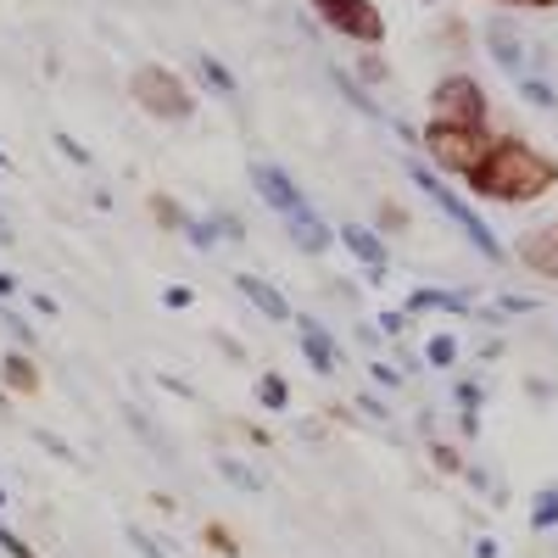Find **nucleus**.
<instances>
[{
  "instance_id": "obj_1",
  "label": "nucleus",
  "mask_w": 558,
  "mask_h": 558,
  "mask_svg": "<svg viewBox=\"0 0 558 558\" xmlns=\"http://www.w3.org/2000/svg\"><path fill=\"white\" fill-rule=\"evenodd\" d=\"M481 202H497V207H531L542 196L558 191V157H547L542 146L520 134H497V146L486 151V162L463 179Z\"/></svg>"
},
{
  "instance_id": "obj_2",
  "label": "nucleus",
  "mask_w": 558,
  "mask_h": 558,
  "mask_svg": "<svg viewBox=\"0 0 558 558\" xmlns=\"http://www.w3.org/2000/svg\"><path fill=\"white\" fill-rule=\"evenodd\" d=\"M129 101L146 112V118H157V123H191L196 118V89L184 84L173 68H162V62H140L134 73H129Z\"/></svg>"
},
{
  "instance_id": "obj_3",
  "label": "nucleus",
  "mask_w": 558,
  "mask_h": 558,
  "mask_svg": "<svg viewBox=\"0 0 558 558\" xmlns=\"http://www.w3.org/2000/svg\"><path fill=\"white\" fill-rule=\"evenodd\" d=\"M418 146L430 151V162H436L441 173L470 179V173L486 162V151L497 146V134H492V129H463V123H425Z\"/></svg>"
},
{
  "instance_id": "obj_4",
  "label": "nucleus",
  "mask_w": 558,
  "mask_h": 558,
  "mask_svg": "<svg viewBox=\"0 0 558 558\" xmlns=\"http://www.w3.org/2000/svg\"><path fill=\"white\" fill-rule=\"evenodd\" d=\"M408 179H413L418 191H425V196H430V202H436V207H441V213H447V218L458 223V235L470 241V246H475V252H481L486 263H508V252H502V241H497L492 229H486V218H481V213H475L470 202H463L458 191H447V184H441V179H436V173H430L425 162H413V168H408Z\"/></svg>"
},
{
  "instance_id": "obj_5",
  "label": "nucleus",
  "mask_w": 558,
  "mask_h": 558,
  "mask_svg": "<svg viewBox=\"0 0 558 558\" xmlns=\"http://www.w3.org/2000/svg\"><path fill=\"white\" fill-rule=\"evenodd\" d=\"M486 118H492V101H486L481 78H470V73H447V78H436V89H430V123L486 129Z\"/></svg>"
},
{
  "instance_id": "obj_6",
  "label": "nucleus",
  "mask_w": 558,
  "mask_h": 558,
  "mask_svg": "<svg viewBox=\"0 0 558 558\" xmlns=\"http://www.w3.org/2000/svg\"><path fill=\"white\" fill-rule=\"evenodd\" d=\"M307 7L318 12L324 28H336L352 45H380L386 39V12L375 0H307Z\"/></svg>"
},
{
  "instance_id": "obj_7",
  "label": "nucleus",
  "mask_w": 558,
  "mask_h": 558,
  "mask_svg": "<svg viewBox=\"0 0 558 558\" xmlns=\"http://www.w3.org/2000/svg\"><path fill=\"white\" fill-rule=\"evenodd\" d=\"M252 191H257L279 218H296L302 207H313V202L296 191V179H291L286 168H279V162H252Z\"/></svg>"
},
{
  "instance_id": "obj_8",
  "label": "nucleus",
  "mask_w": 558,
  "mask_h": 558,
  "mask_svg": "<svg viewBox=\"0 0 558 558\" xmlns=\"http://www.w3.org/2000/svg\"><path fill=\"white\" fill-rule=\"evenodd\" d=\"M514 263L536 279H558V218L542 223V229H525L520 246H514Z\"/></svg>"
},
{
  "instance_id": "obj_9",
  "label": "nucleus",
  "mask_w": 558,
  "mask_h": 558,
  "mask_svg": "<svg viewBox=\"0 0 558 558\" xmlns=\"http://www.w3.org/2000/svg\"><path fill=\"white\" fill-rule=\"evenodd\" d=\"M296 341H302V357H307V368H313V375H324V380H330L336 368H341V347H336V336L324 330L318 318H296Z\"/></svg>"
},
{
  "instance_id": "obj_10",
  "label": "nucleus",
  "mask_w": 558,
  "mask_h": 558,
  "mask_svg": "<svg viewBox=\"0 0 558 558\" xmlns=\"http://www.w3.org/2000/svg\"><path fill=\"white\" fill-rule=\"evenodd\" d=\"M336 241H341L368 274H375V279L386 274L391 252H386V241H380V229H368V223H341V229H336Z\"/></svg>"
},
{
  "instance_id": "obj_11",
  "label": "nucleus",
  "mask_w": 558,
  "mask_h": 558,
  "mask_svg": "<svg viewBox=\"0 0 558 558\" xmlns=\"http://www.w3.org/2000/svg\"><path fill=\"white\" fill-rule=\"evenodd\" d=\"M286 229H291V241H296V252H307V257H324V252L336 246V229L324 223V218H318L313 207H302L296 218H286Z\"/></svg>"
},
{
  "instance_id": "obj_12",
  "label": "nucleus",
  "mask_w": 558,
  "mask_h": 558,
  "mask_svg": "<svg viewBox=\"0 0 558 558\" xmlns=\"http://www.w3.org/2000/svg\"><path fill=\"white\" fill-rule=\"evenodd\" d=\"M235 291L263 313V318H274V324H291V302L286 296H279L274 286H268V279H257V274H235Z\"/></svg>"
},
{
  "instance_id": "obj_13",
  "label": "nucleus",
  "mask_w": 558,
  "mask_h": 558,
  "mask_svg": "<svg viewBox=\"0 0 558 558\" xmlns=\"http://www.w3.org/2000/svg\"><path fill=\"white\" fill-rule=\"evenodd\" d=\"M402 313H475V296L470 291H430V286H418V291H408Z\"/></svg>"
},
{
  "instance_id": "obj_14",
  "label": "nucleus",
  "mask_w": 558,
  "mask_h": 558,
  "mask_svg": "<svg viewBox=\"0 0 558 558\" xmlns=\"http://www.w3.org/2000/svg\"><path fill=\"white\" fill-rule=\"evenodd\" d=\"M0 380H7V391H17V397H34L39 391V368H34V357L23 347H12L7 357H0Z\"/></svg>"
},
{
  "instance_id": "obj_15",
  "label": "nucleus",
  "mask_w": 558,
  "mask_h": 558,
  "mask_svg": "<svg viewBox=\"0 0 558 558\" xmlns=\"http://www.w3.org/2000/svg\"><path fill=\"white\" fill-rule=\"evenodd\" d=\"M452 397H458V430L463 436H481V386L475 380H458Z\"/></svg>"
},
{
  "instance_id": "obj_16",
  "label": "nucleus",
  "mask_w": 558,
  "mask_h": 558,
  "mask_svg": "<svg viewBox=\"0 0 558 558\" xmlns=\"http://www.w3.org/2000/svg\"><path fill=\"white\" fill-rule=\"evenodd\" d=\"M196 73H202V84H207V89H218L223 101H235V96H241V84H235V73H229V68H223L218 57H196Z\"/></svg>"
},
{
  "instance_id": "obj_17",
  "label": "nucleus",
  "mask_w": 558,
  "mask_h": 558,
  "mask_svg": "<svg viewBox=\"0 0 558 558\" xmlns=\"http://www.w3.org/2000/svg\"><path fill=\"white\" fill-rule=\"evenodd\" d=\"M486 39H492V57H497L508 73H520V39L508 34L502 23H492V28H486Z\"/></svg>"
},
{
  "instance_id": "obj_18",
  "label": "nucleus",
  "mask_w": 558,
  "mask_h": 558,
  "mask_svg": "<svg viewBox=\"0 0 558 558\" xmlns=\"http://www.w3.org/2000/svg\"><path fill=\"white\" fill-rule=\"evenodd\" d=\"M531 531H558V486H542L531 502Z\"/></svg>"
},
{
  "instance_id": "obj_19",
  "label": "nucleus",
  "mask_w": 558,
  "mask_h": 558,
  "mask_svg": "<svg viewBox=\"0 0 558 558\" xmlns=\"http://www.w3.org/2000/svg\"><path fill=\"white\" fill-rule=\"evenodd\" d=\"M257 402H263L268 413H286V408H291V386L279 380V375H257Z\"/></svg>"
},
{
  "instance_id": "obj_20",
  "label": "nucleus",
  "mask_w": 558,
  "mask_h": 558,
  "mask_svg": "<svg viewBox=\"0 0 558 558\" xmlns=\"http://www.w3.org/2000/svg\"><path fill=\"white\" fill-rule=\"evenodd\" d=\"M425 357H430V368H452L458 363V336H430V347H425Z\"/></svg>"
},
{
  "instance_id": "obj_21",
  "label": "nucleus",
  "mask_w": 558,
  "mask_h": 558,
  "mask_svg": "<svg viewBox=\"0 0 558 558\" xmlns=\"http://www.w3.org/2000/svg\"><path fill=\"white\" fill-rule=\"evenodd\" d=\"M218 475H223L229 486H241V492H257V486H263V481L246 470V463H235V458H218Z\"/></svg>"
},
{
  "instance_id": "obj_22",
  "label": "nucleus",
  "mask_w": 558,
  "mask_h": 558,
  "mask_svg": "<svg viewBox=\"0 0 558 558\" xmlns=\"http://www.w3.org/2000/svg\"><path fill=\"white\" fill-rule=\"evenodd\" d=\"M184 235H191V246H196V252H213L218 223H213V218H191V223H184Z\"/></svg>"
},
{
  "instance_id": "obj_23",
  "label": "nucleus",
  "mask_w": 558,
  "mask_h": 558,
  "mask_svg": "<svg viewBox=\"0 0 558 558\" xmlns=\"http://www.w3.org/2000/svg\"><path fill=\"white\" fill-rule=\"evenodd\" d=\"M520 96H525L531 107H558V96H553L547 78H520Z\"/></svg>"
},
{
  "instance_id": "obj_24",
  "label": "nucleus",
  "mask_w": 558,
  "mask_h": 558,
  "mask_svg": "<svg viewBox=\"0 0 558 558\" xmlns=\"http://www.w3.org/2000/svg\"><path fill=\"white\" fill-rule=\"evenodd\" d=\"M151 213H157V223H168V229H184V223H191V218H184V207L168 202V196H151Z\"/></svg>"
},
{
  "instance_id": "obj_25",
  "label": "nucleus",
  "mask_w": 558,
  "mask_h": 558,
  "mask_svg": "<svg viewBox=\"0 0 558 558\" xmlns=\"http://www.w3.org/2000/svg\"><path fill=\"white\" fill-rule=\"evenodd\" d=\"M430 458H436V470H441V475H463V458H458V447L430 441Z\"/></svg>"
},
{
  "instance_id": "obj_26",
  "label": "nucleus",
  "mask_w": 558,
  "mask_h": 558,
  "mask_svg": "<svg viewBox=\"0 0 558 558\" xmlns=\"http://www.w3.org/2000/svg\"><path fill=\"white\" fill-rule=\"evenodd\" d=\"M0 547H7V558H34V547H28V542H23V536L7 525V520H0Z\"/></svg>"
},
{
  "instance_id": "obj_27",
  "label": "nucleus",
  "mask_w": 558,
  "mask_h": 558,
  "mask_svg": "<svg viewBox=\"0 0 558 558\" xmlns=\"http://www.w3.org/2000/svg\"><path fill=\"white\" fill-rule=\"evenodd\" d=\"M502 313H536V296L508 291V296H497V318H502Z\"/></svg>"
},
{
  "instance_id": "obj_28",
  "label": "nucleus",
  "mask_w": 558,
  "mask_h": 558,
  "mask_svg": "<svg viewBox=\"0 0 558 558\" xmlns=\"http://www.w3.org/2000/svg\"><path fill=\"white\" fill-rule=\"evenodd\" d=\"M207 547H218L223 558H241V547H235V536H229L223 525H207Z\"/></svg>"
},
{
  "instance_id": "obj_29",
  "label": "nucleus",
  "mask_w": 558,
  "mask_h": 558,
  "mask_svg": "<svg viewBox=\"0 0 558 558\" xmlns=\"http://www.w3.org/2000/svg\"><path fill=\"white\" fill-rule=\"evenodd\" d=\"M129 542L140 547V558H168V547H157V542H151L146 531H134V525H129Z\"/></svg>"
},
{
  "instance_id": "obj_30",
  "label": "nucleus",
  "mask_w": 558,
  "mask_h": 558,
  "mask_svg": "<svg viewBox=\"0 0 558 558\" xmlns=\"http://www.w3.org/2000/svg\"><path fill=\"white\" fill-rule=\"evenodd\" d=\"M368 375H375V386H391V391L402 386V375H397L391 363H368Z\"/></svg>"
},
{
  "instance_id": "obj_31",
  "label": "nucleus",
  "mask_w": 558,
  "mask_h": 558,
  "mask_svg": "<svg viewBox=\"0 0 558 558\" xmlns=\"http://www.w3.org/2000/svg\"><path fill=\"white\" fill-rule=\"evenodd\" d=\"M0 324H7V330H12L17 341H34V330H28V324H23V318H17L12 307H0Z\"/></svg>"
},
{
  "instance_id": "obj_32",
  "label": "nucleus",
  "mask_w": 558,
  "mask_h": 558,
  "mask_svg": "<svg viewBox=\"0 0 558 558\" xmlns=\"http://www.w3.org/2000/svg\"><path fill=\"white\" fill-rule=\"evenodd\" d=\"M380 229H408V213L391 207V202H380Z\"/></svg>"
},
{
  "instance_id": "obj_33",
  "label": "nucleus",
  "mask_w": 558,
  "mask_h": 558,
  "mask_svg": "<svg viewBox=\"0 0 558 558\" xmlns=\"http://www.w3.org/2000/svg\"><path fill=\"white\" fill-rule=\"evenodd\" d=\"M375 324H380V330H386V336H402V330H408V313H380Z\"/></svg>"
},
{
  "instance_id": "obj_34",
  "label": "nucleus",
  "mask_w": 558,
  "mask_h": 558,
  "mask_svg": "<svg viewBox=\"0 0 558 558\" xmlns=\"http://www.w3.org/2000/svg\"><path fill=\"white\" fill-rule=\"evenodd\" d=\"M357 408H363L368 418H386V413H391V408H386V402H380L375 391H363V397H357Z\"/></svg>"
},
{
  "instance_id": "obj_35",
  "label": "nucleus",
  "mask_w": 558,
  "mask_h": 558,
  "mask_svg": "<svg viewBox=\"0 0 558 558\" xmlns=\"http://www.w3.org/2000/svg\"><path fill=\"white\" fill-rule=\"evenodd\" d=\"M502 7H525V12H553L558 0H502Z\"/></svg>"
},
{
  "instance_id": "obj_36",
  "label": "nucleus",
  "mask_w": 558,
  "mask_h": 558,
  "mask_svg": "<svg viewBox=\"0 0 558 558\" xmlns=\"http://www.w3.org/2000/svg\"><path fill=\"white\" fill-rule=\"evenodd\" d=\"M162 302H168V307H191V291H184V286H168Z\"/></svg>"
},
{
  "instance_id": "obj_37",
  "label": "nucleus",
  "mask_w": 558,
  "mask_h": 558,
  "mask_svg": "<svg viewBox=\"0 0 558 558\" xmlns=\"http://www.w3.org/2000/svg\"><path fill=\"white\" fill-rule=\"evenodd\" d=\"M34 307H39L45 318H57V296H45V291H34Z\"/></svg>"
},
{
  "instance_id": "obj_38",
  "label": "nucleus",
  "mask_w": 558,
  "mask_h": 558,
  "mask_svg": "<svg viewBox=\"0 0 558 558\" xmlns=\"http://www.w3.org/2000/svg\"><path fill=\"white\" fill-rule=\"evenodd\" d=\"M7 296H17V274H0V302Z\"/></svg>"
},
{
  "instance_id": "obj_39",
  "label": "nucleus",
  "mask_w": 558,
  "mask_h": 558,
  "mask_svg": "<svg viewBox=\"0 0 558 558\" xmlns=\"http://www.w3.org/2000/svg\"><path fill=\"white\" fill-rule=\"evenodd\" d=\"M475 558H497V542H492V536H481V542H475Z\"/></svg>"
},
{
  "instance_id": "obj_40",
  "label": "nucleus",
  "mask_w": 558,
  "mask_h": 558,
  "mask_svg": "<svg viewBox=\"0 0 558 558\" xmlns=\"http://www.w3.org/2000/svg\"><path fill=\"white\" fill-rule=\"evenodd\" d=\"M0 168H12V162H7V151H0Z\"/></svg>"
},
{
  "instance_id": "obj_41",
  "label": "nucleus",
  "mask_w": 558,
  "mask_h": 558,
  "mask_svg": "<svg viewBox=\"0 0 558 558\" xmlns=\"http://www.w3.org/2000/svg\"><path fill=\"white\" fill-rule=\"evenodd\" d=\"M0 508H7V492H0Z\"/></svg>"
}]
</instances>
